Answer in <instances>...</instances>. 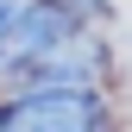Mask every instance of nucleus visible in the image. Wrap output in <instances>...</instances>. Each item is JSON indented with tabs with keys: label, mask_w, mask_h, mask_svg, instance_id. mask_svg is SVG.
I'll return each instance as SVG.
<instances>
[{
	"label": "nucleus",
	"mask_w": 132,
	"mask_h": 132,
	"mask_svg": "<svg viewBox=\"0 0 132 132\" xmlns=\"http://www.w3.org/2000/svg\"><path fill=\"white\" fill-rule=\"evenodd\" d=\"M0 132H107V107H101V94L38 88L0 107Z\"/></svg>",
	"instance_id": "nucleus-1"
},
{
	"label": "nucleus",
	"mask_w": 132,
	"mask_h": 132,
	"mask_svg": "<svg viewBox=\"0 0 132 132\" xmlns=\"http://www.w3.org/2000/svg\"><path fill=\"white\" fill-rule=\"evenodd\" d=\"M63 38H69V6L31 0V6H19V19H13L6 38H0V69H25V63L51 57Z\"/></svg>",
	"instance_id": "nucleus-2"
},
{
	"label": "nucleus",
	"mask_w": 132,
	"mask_h": 132,
	"mask_svg": "<svg viewBox=\"0 0 132 132\" xmlns=\"http://www.w3.org/2000/svg\"><path fill=\"white\" fill-rule=\"evenodd\" d=\"M19 19V0H0V38H6V25Z\"/></svg>",
	"instance_id": "nucleus-3"
}]
</instances>
